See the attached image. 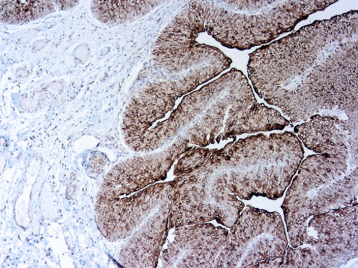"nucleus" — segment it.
I'll use <instances>...</instances> for the list:
<instances>
[{
    "instance_id": "f257e3e1",
    "label": "nucleus",
    "mask_w": 358,
    "mask_h": 268,
    "mask_svg": "<svg viewBox=\"0 0 358 268\" xmlns=\"http://www.w3.org/2000/svg\"><path fill=\"white\" fill-rule=\"evenodd\" d=\"M357 10L315 21L250 54L255 91L292 124L339 112L357 138Z\"/></svg>"
},
{
    "instance_id": "f03ea898",
    "label": "nucleus",
    "mask_w": 358,
    "mask_h": 268,
    "mask_svg": "<svg viewBox=\"0 0 358 268\" xmlns=\"http://www.w3.org/2000/svg\"><path fill=\"white\" fill-rule=\"evenodd\" d=\"M304 157L293 133L259 134L206 148L200 162L181 177L176 200L192 223L216 221L231 228L245 209L238 198H282Z\"/></svg>"
},
{
    "instance_id": "7ed1b4c3",
    "label": "nucleus",
    "mask_w": 358,
    "mask_h": 268,
    "mask_svg": "<svg viewBox=\"0 0 358 268\" xmlns=\"http://www.w3.org/2000/svg\"><path fill=\"white\" fill-rule=\"evenodd\" d=\"M294 133L319 154L301 163L282 205L292 248L301 246L310 217L357 204V138L347 119L316 114Z\"/></svg>"
},
{
    "instance_id": "20e7f679",
    "label": "nucleus",
    "mask_w": 358,
    "mask_h": 268,
    "mask_svg": "<svg viewBox=\"0 0 358 268\" xmlns=\"http://www.w3.org/2000/svg\"><path fill=\"white\" fill-rule=\"evenodd\" d=\"M231 61L206 65L176 78L148 83L128 104L122 124L126 144L137 153L160 150L183 136L222 91L224 76L199 85L227 70Z\"/></svg>"
},
{
    "instance_id": "39448f33",
    "label": "nucleus",
    "mask_w": 358,
    "mask_h": 268,
    "mask_svg": "<svg viewBox=\"0 0 358 268\" xmlns=\"http://www.w3.org/2000/svg\"><path fill=\"white\" fill-rule=\"evenodd\" d=\"M191 147L181 137L162 151L129 158L108 172L96 202V223L107 241L127 239L172 200L176 178L166 181L168 172Z\"/></svg>"
},
{
    "instance_id": "423d86ee",
    "label": "nucleus",
    "mask_w": 358,
    "mask_h": 268,
    "mask_svg": "<svg viewBox=\"0 0 358 268\" xmlns=\"http://www.w3.org/2000/svg\"><path fill=\"white\" fill-rule=\"evenodd\" d=\"M199 2L204 33L226 47L246 50L272 42L338 1Z\"/></svg>"
},
{
    "instance_id": "0eeeda50",
    "label": "nucleus",
    "mask_w": 358,
    "mask_h": 268,
    "mask_svg": "<svg viewBox=\"0 0 358 268\" xmlns=\"http://www.w3.org/2000/svg\"><path fill=\"white\" fill-rule=\"evenodd\" d=\"M357 258V204L310 217L302 245L288 248L282 267H340Z\"/></svg>"
},
{
    "instance_id": "6e6552de",
    "label": "nucleus",
    "mask_w": 358,
    "mask_h": 268,
    "mask_svg": "<svg viewBox=\"0 0 358 268\" xmlns=\"http://www.w3.org/2000/svg\"><path fill=\"white\" fill-rule=\"evenodd\" d=\"M288 249L280 214L248 206L229 232L214 267H270L274 258Z\"/></svg>"
},
{
    "instance_id": "1a4fd4ad",
    "label": "nucleus",
    "mask_w": 358,
    "mask_h": 268,
    "mask_svg": "<svg viewBox=\"0 0 358 268\" xmlns=\"http://www.w3.org/2000/svg\"><path fill=\"white\" fill-rule=\"evenodd\" d=\"M204 33L199 1L189 2L166 27L153 52L157 66L169 75H180L201 66L231 61L217 47L197 42Z\"/></svg>"
},
{
    "instance_id": "9d476101",
    "label": "nucleus",
    "mask_w": 358,
    "mask_h": 268,
    "mask_svg": "<svg viewBox=\"0 0 358 268\" xmlns=\"http://www.w3.org/2000/svg\"><path fill=\"white\" fill-rule=\"evenodd\" d=\"M159 262L163 267H214L224 247L229 231L211 223L173 228Z\"/></svg>"
},
{
    "instance_id": "9b49d317",
    "label": "nucleus",
    "mask_w": 358,
    "mask_h": 268,
    "mask_svg": "<svg viewBox=\"0 0 358 268\" xmlns=\"http://www.w3.org/2000/svg\"><path fill=\"white\" fill-rule=\"evenodd\" d=\"M171 201L159 208L132 234L122 248L120 262L127 267H156L169 232Z\"/></svg>"
},
{
    "instance_id": "f8f14e48",
    "label": "nucleus",
    "mask_w": 358,
    "mask_h": 268,
    "mask_svg": "<svg viewBox=\"0 0 358 268\" xmlns=\"http://www.w3.org/2000/svg\"><path fill=\"white\" fill-rule=\"evenodd\" d=\"M162 1H93L91 10L101 22L108 25H117L136 20L157 7Z\"/></svg>"
},
{
    "instance_id": "ddd939ff",
    "label": "nucleus",
    "mask_w": 358,
    "mask_h": 268,
    "mask_svg": "<svg viewBox=\"0 0 358 268\" xmlns=\"http://www.w3.org/2000/svg\"><path fill=\"white\" fill-rule=\"evenodd\" d=\"M53 1H0L1 22L17 24L38 20L55 11Z\"/></svg>"
}]
</instances>
